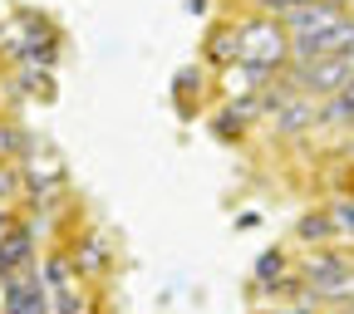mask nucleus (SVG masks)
<instances>
[{"label":"nucleus","mask_w":354,"mask_h":314,"mask_svg":"<svg viewBox=\"0 0 354 314\" xmlns=\"http://www.w3.org/2000/svg\"><path fill=\"white\" fill-rule=\"evenodd\" d=\"M290 35H295V44H300L305 59L354 50V20H349L344 10H335L330 0H315V6L295 10V15H290Z\"/></svg>","instance_id":"nucleus-1"},{"label":"nucleus","mask_w":354,"mask_h":314,"mask_svg":"<svg viewBox=\"0 0 354 314\" xmlns=\"http://www.w3.org/2000/svg\"><path fill=\"white\" fill-rule=\"evenodd\" d=\"M271 10H286V15H295V10H305V6H315V0H266Z\"/></svg>","instance_id":"nucleus-2"}]
</instances>
